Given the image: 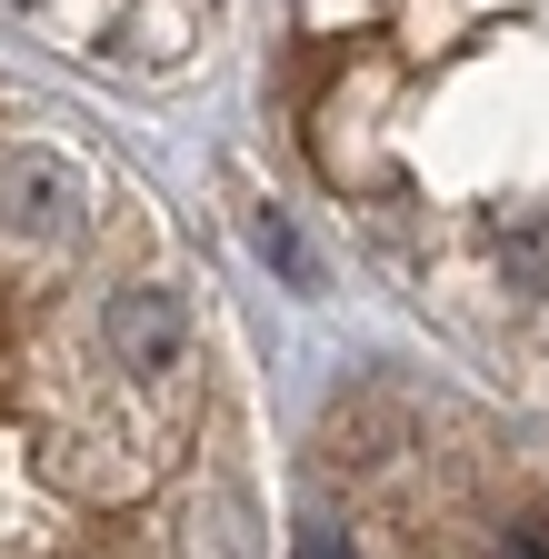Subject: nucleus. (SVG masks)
<instances>
[{"mask_svg": "<svg viewBox=\"0 0 549 559\" xmlns=\"http://www.w3.org/2000/svg\"><path fill=\"white\" fill-rule=\"evenodd\" d=\"M100 360L130 390H180L190 370V300L170 280H110L100 290Z\"/></svg>", "mask_w": 549, "mask_h": 559, "instance_id": "f257e3e1", "label": "nucleus"}, {"mask_svg": "<svg viewBox=\"0 0 549 559\" xmlns=\"http://www.w3.org/2000/svg\"><path fill=\"white\" fill-rule=\"evenodd\" d=\"M250 240H260V260L281 270L290 290H320V260H310V240L290 230V210H260V221H250Z\"/></svg>", "mask_w": 549, "mask_h": 559, "instance_id": "f03ea898", "label": "nucleus"}, {"mask_svg": "<svg viewBox=\"0 0 549 559\" xmlns=\"http://www.w3.org/2000/svg\"><path fill=\"white\" fill-rule=\"evenodd\" d=\"M380 440H399V409L390 400H360V419L350 409L330 419V460H380Z\"/></svg>", "mask_w": 549, "mask_h": 559, "instance_id": "7ed1b4c3", "label": "nucleus"}, {"mask_svg": "<svg viewBox=\"0 0 549 559\" xmlns=\"http://www.w3.org/2000/svg\"><path fill=\"white\" fill-rule=\"evenodd\" d=\"M300 559H360L339 520H300Z\"/></svg>", "mask_w": 549, "mask_h": 559, "instance_id": "20e7f679", "label": "nucleus"}, {"mask_svg": "<svg viewBox=\"0 0 549 559\" xmlns=\"http://www.w3.org/2000/svg\"><path fill=\"white\" fill-rule=\"evenodd\" d=\"M500 559H549V530H529V520H520V530L500 539Z\"/></svg>", "mask_w": 549, "mask_h": 559, "instance_id": "39448f33", "label": "nucleus"}]
</instances>
